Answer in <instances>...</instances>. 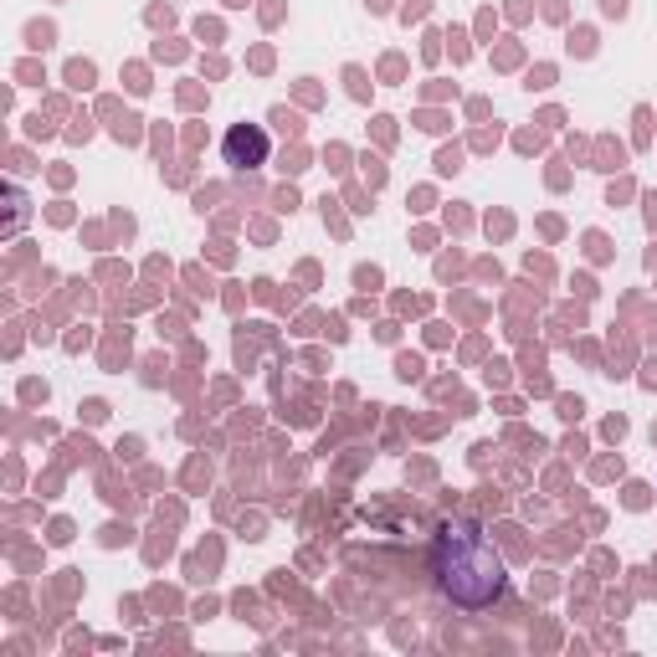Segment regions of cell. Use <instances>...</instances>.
Here are the masks:
<instances>
[{
	"label": "cell",
	"instance_id": "6da1fadb",
	"mask_svg": "<svg viewBox=\"0 0 657 657\" xmlns=\"http://www.w3.org/2000/svg\"><path fill=\"white\" fill-rule=\"evenodd\" d=\"M437 580L442 590L453 596L457 607H489L493 596L504 590V565H498V555H493V544L489 535L478 529V524L468 519H453V524H442V535H437Z\"/></svg>",
	"mask_w": 657,
	"mask_h": 657
},
{
	"label": "cell",
	"instance_id": "7a4b0ae2",
	"mask_svg": "<svg viewBox=\"0 0 657 657\" xmlns=\"http://www.w3.org/2000/svg\"><path fill=\"white\" fill-rule=\"evenodd\" d=\"M262 154H268V139H262V129H253V124H236L232 134H226V165H236V169L262 165Z\"/></svg>",
	"mask_w": 657,
	"mask_h": 657
}]
</instances>
